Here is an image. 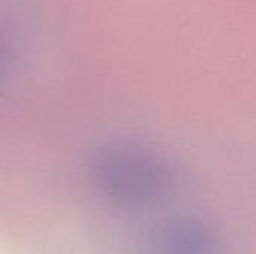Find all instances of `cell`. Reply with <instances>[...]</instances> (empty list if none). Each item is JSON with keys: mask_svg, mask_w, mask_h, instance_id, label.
<instances>
[{"mask_svg": "<svg viewBox=\"0 0 256 254\" xmlns=\"http://www.w3.org/2000/svg\"><path fill=\"white\" fill-rule=\"evenodd\" d=\"M88 177L100 196L126 208L154 205L176 186L171 162L159 150L129 139L96 148L88 160Z\"/></svg>", "mask_w": 256, "mask_h": 254, "instance_id": "cell-1", "label": "cell"}, {"mask_svg": "<svg viewBox=\"0 0 256 254\" xmlns=\"http://www.w3.org/2000/svg\"><path fill=\"white\" fill-rule=\"evenodd\" d=\"M148 254H222L214 229L196 219H174L150 237Z\"/></svg>", "mask_w": 256, "mask_h": 254, "instance_id": "cell-2", "label": "cell"}]
</instances>
